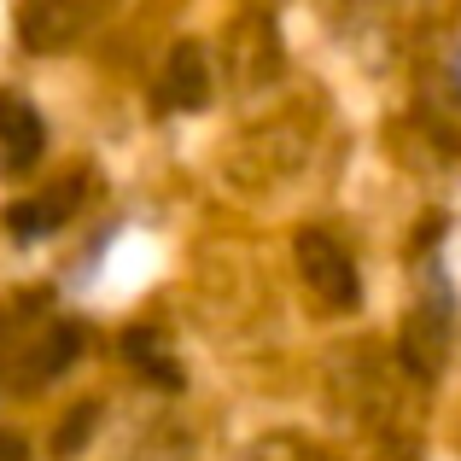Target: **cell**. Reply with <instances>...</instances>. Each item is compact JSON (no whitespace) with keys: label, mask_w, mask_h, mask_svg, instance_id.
Wrapping results in <instances>:
<instances>
[{"label":"cell","mask_w":461,"mask_h":461,"mask_svg":"<svg viewBox=\"0 0 461 461\" xmlns=\"http://www.w3.org/2000/svg\"><path fill=\"white\" fill-rule=\"evenodd\" d=\"M298 269H304L310 293L321 298V304H333V310L357 304V263L345 258V246H339L333 234L304 228V234H298Z\"/></svg>","instance_id":"obj_1"},{"label":"cell","mask_w":461,"mask_h":461,"mask_svg":"<svg viewBox=\"0 0 461 461\" xmlns=\"http://www.w3.org/2000/svg\"><path fill=\"white\" fill-rule=\"evenodd\" d=\"M204 100H211V65H204V53L193 41H181L164 65V82H158V105H169V112H199Z\"/></svg>","instance_id":"obj_2"},{"label":"cell","mask_w":461,"mask_h":461,"mask_svg":"<svg viewBox=\"0 0 461 461\" xmlns=\"http://www.w3.org/2000/svg\"><path fill=\"white\" fill-rule=\"evenodd\" d=\"M403 362H409L415 374H427V380L438 374V362H444V315L432 310V304L415 310V315L403 321Z\"/></svg>","instance_id":"obj_5"},{"label":"cell","mask_w":461,"mask_h":461,"mask_svg":"<svg viewBox=\"0 0 461 461\" xmlns=\"http://www.w3.org/2000/svg\"><path fill=\"white\" fill-rule=\"evenodd\" d=\"M18 30H23V41L30 47H65L70 35H77V6L70 0H23V12H18Z\"/></svg>","instance_id":"obj_4"},{"label":"cell","mask_w":461,"mask_h":461,"mask_svg":"<svg viewBox=\"0 0 461 461\" xmlns=\"http://www.w3.org/2000/svg\"><path fill=\"white\" fill-rule=\"evenodd\" d=\"M0 461H30V444L18 432H0Z\"/></svg>","instance_id":"obj_10"},{"label":"cell","mask_w":461,"mask_h":461,"mask_svg":"<svg viewBox=\"0 0 461 461\" xmlns=\"http://www.w3.org/2000/svg\"><path fill=\"white\" fill-rule=\"evenodd\" d=\"M77 193H82V181H70L65 193H47V199H30V204H12L6 211V228L18 240H41V234H53L59 222L70 216V204H77Z\"/></svg>","instance_id":"obj_6"},{"label":"cell","mask_w":461,"mask_h":461,"mask_svg":"<svg viewBox=\"0 0 461 461\" xmlns=\"http://www.w3.org/2000/svg\"><path fill=\"white\" fill-rule=\"evenodd\" d=\"M41 147H47V129L35 117V105H23L18 94H0V164L18 176L41 158Z\"/></svg>","instance_id":"obj_3"},{"label":"cell","mask_w":461,"mask_h":461,"mask_svg":"<svg viewBox=\"0 0 461 461\" xmlns=\"http://www.w3.org/2000/svg\"><path fill=\"white\" fill-rule=\"evenodd\" d=\"M77 350H82V327L59 321L53 333H47L41 345L30 350V374H35V380H53V374H65L70 362H77Z\"/></svg>","instance_id":"obj_8"},{"label":"cell","mask_w":461,"mask_h":461,"mask_svg":"<svg viewBox=\"0 0 461 461\" xmlns=\"http://www.w3.org/2000/svg\"><path fill=\"white\" fill-rule=\"evenodd\" d=\"M94 415H100L94 403H77V409H70V420H65L59 432H53V450H59V456H77V444H82V438L94 432Z\"/></svg>","instance_id":"obj_9"},{"label":"cell","mask_w":461,"mask_h":461,"mask_svg":"<svg viewBox=\"0 0 461 461\" xmlns=\"http://www.w3.org/2000/svg\"><path fill=\"white\" fill-rule=\"evenodd\" d=\"M123 357L135 362V368L147 374L152 385H164V392H176V385H181V368L169 362V350L158 345V333H152V327H135V333H123Z\"/></svg>","instance_id":"obj_7"}]
</instances>
